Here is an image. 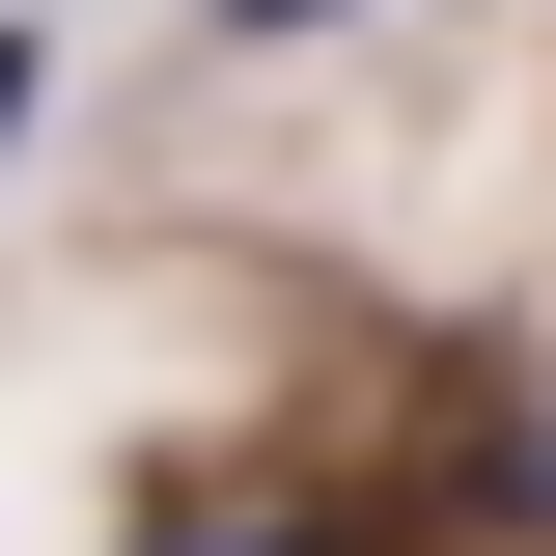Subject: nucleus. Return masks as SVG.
<instances>
[{"label": "nucleus", "mask_w": 556, "mask_h": 556, "mask_svg": "<svg viewBox=\"0 0 556 556\" xmlns=\"http://www.w3.org/2000/svg\"><path fill=\"white\" fill-rule=\"evenodd\" d=\"M139 556H390V529L306 501V473H195V501H139Z\"/></svg>", "instance_id": "f257e3e1"}, {"label": "nucleus", "mask_w": 556, "mask_h": 556, "mask_svg": "<svg viewBox=\"0 0 556 556\" xmlns=\"http://www.w3.org/2000/svg\"><path fill=\"white\" fill-rule=\"evenodd\" d=\"M473 501H501V529H556V390H529V417H473Z\"/></svg>", "instance_id": "f03ea898"}, {"label": "nucleus", "mask_w": 556, "mask_h": 556, "mask_svg": "<svg viewBox=\"0 0 556 556\" xmlns=\"http://www.w3.org/2000/svg\"><path fill=\"white\" fill-rule=\"evenodd\" d=\"M195 28H251V56H306V28H362V0H195Z\"/></svg>", "instance_id": "7ed1b4c3"}, {"label": "nucleus", "mask_w": 556, "mask_h": 556, "mask_svg": "<svg viewBox=\"0 0 556 556\" xmlns=\"http://www.w3.org/2000/svg\"><path fill=\"white\" fill-rule=\"evenodd\" d=\"M28 112H56V56H28V28H0V139H28Z\"/></svg>", "instance_id": "20e7f679"}]
</instances>
